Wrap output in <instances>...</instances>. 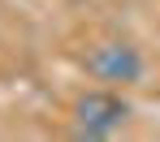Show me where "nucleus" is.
Here are the masks:
<instances>
[{
  "mask_svg": "<svg viewBox=\"0 0 160 142\" xmlns=\"http://www.w3.org/2000/svg\"><path fill=\"white\" fill-rule=\"evenodd\" d=\"M82 69L100 86H134V82H143L147 60L126 39H100V43H91L82 52Z\"/></svg>",
  "mask_w": 160,
  "mask_h": 142,
  "instance_id": "obj_1",
  "label": "nucleus"
},
{
  "mask_svg": "<svg viewBox=\"0 0 160 142\" xmlns=\"http://www.w3.org/2000/svg\"><path fill=\"white\" fill-rule=\"evenodd\" d=\"M130 121V103L121 99V86H95L74 99V134L78 138H112Z\"/></svg>",
  "mask_w": 160,
  "mask_h": 142,
  "instance_id": "obj_2",
  "label": "nucleus"
}]
</instances>
